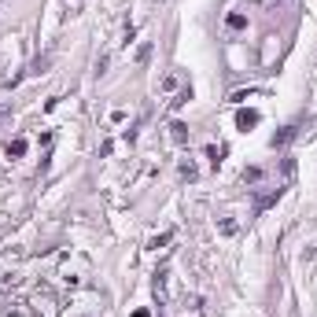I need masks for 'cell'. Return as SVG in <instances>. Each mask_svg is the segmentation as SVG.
I'll return each mask as SVG.
<instances>
[{
  "label": "cell",
  "mask_w": 317,
  "mask_h": 317,
  "mask_svg": "<svg viewBox=\"0 0 317 317\" xmlns=\"http://www.w3.org/2000/svg\"><path fill=\"white\" fill-rule=\"evenodd\" d=\"M26 155V140L19 137V140H11V144H8V158H22Z\"/></svg>",
  "instance_id": "cell-5"
},
{
  "label": "cell",
  "mask_w": 317,
  "mask_h": 317,
  "mask_svg": "<svg viewBox=\"0 0 317 317\" xmlns=\"http://www.w3.org/2000/svg\"><path fill=\"white\" fill-rule=\"evenodd\" d=\"M129 317H151V310H133Z\"/></svg>",
  "instance_id": "cell-11"
},
{
  "label": "cell",
  "mask_w": 317,
  "mask_h": 317,
  "mask_svg": "<svg viewBox=\"0 0 317 317\" xmlns=\"http://www.w3.org/2000/svg\"><path fill=\"white\" fill-rule=\"evenodd\" d=\"M8 115H11V111H8V107H0V122H4V118H8Z\"/></svg>",
  "instance_id": "cell-12"
},
{
  "label": "cell",
  "mask_w": 317,
  "mask_h": 317,
  "mask_svg": "<svg viewBox=\"0 0 317 317\" xmlns=\"http://www.w3.org/2000/svg\"><path fill=\"white\" fill-rule=\"evenodd\" d=\"M262 177H266L262 166H247V170H244V184H258Z\"/></svg>",
  "instance_id": "cell-4"
},
{
  "label": "cell",
  "mask_w": 317,
  "mask_h": 317,
  "mask_svg": "<svg viewBox=\"0 0 317 317\" xmlns=\"http://www.w3.org/2000/svg\"><path fill=\"white\" fill-rule=\"evenodd\" d=\"M207 158H210V163L218 166L221 158H225V144H207Z\"/></svg>",
  "instance_id": "cell-6"
},
{
  "label": "cell",
  "mask_w": 317,
  "mask_h": 317,
  "mask_svg": "<svg viewBox=\"0 0 317 317\" xmlns=\"http://www.w3.org/2000/svg\"><path fill=\"white\" fill-rule=\"evenodd\" d=\"M280 196H284V188H273V192H269V196H262V199H258V210H266V207H273V203H277Z\"/></svg>",
  "instance_id": "cell-7"
},
{
  "label": "cell",
  "mask_w": 317,
  "mask_h": 317,
  "mask_svg": "<svg viewBox=\"0 0 317 317\" xmlns=\"http://www.w3.org/2000/svg\"><path fill=\"white\" fill-rule=\"evenodd\" d=\"M218 229H221V236H232V232H236V221H232V218H225Z\"/></svg>",
  "instance_id": "cell-10"
},
{
  "label": "cell",
  "mask_w": 317,
  "mask_h": 317,
  "mask_svg": "<svg viewBox=\"0 0 317 317\" xmlns=\"http://www.w3.org/2000/svg\"><path fill=\"white\" fill-rule=\"evenodd\" d=\"M295 137H299V125H284V129L273 137V148H284V144H292Z\"/></svg>",
  "instance_id": "cell-2"
},
{
  "label": "cell",
  "mask_w": 317,
  "mask_h": 317,
  "mask_svg": "<svg viewBox=\"0 0 317 317\" xmlns=\"http://www.w3.org/2000/svg\"><path fill=\"white\" fill-rule=\"evenodd\" d=\"M258 122H262L258 111H240V115H236V129H240V133H251Z\"/></svg>",
  "instance_id": "cell-1"
},
{
  "label": "cell",
  "mask_w": 317,
  "mask_h": 317,
  "mask_svg": "<svg viewBox=\"0 0 317 317\" xmlns=\"http://www.w3.org/2000/svg\"><path fill=\"white\" fill-rule=\"evenodd\" d=\"M170 137H173V144H184V140H188V125L184 122H173L170 125Z\"/></svg>",
  "instance_id": "cell-3"
},
{
  "label": "cell",
  "mask_w": 317,
  "mask_h": 317,
  "mask_svg": "<svg viewBox=\"0 0 317 317\" xmlns=\"http://www.w3.org/2000/svg\"><path fill=\"white\" fill-rule=\"evenodd\" d=\"M225 26H229V30H244V26H247V19H244L240 11H232L229 19H225Z\"/></svg>",
  "instance_id": "cell-8"
},
{
  "label": "cell",
  "mask_w": 317,
  "mask_h": 317,
  "mask_svg": "<svg viewBox=\"0 0 317 317\" xmlns=\"http://www.w3.org/2000/svg\"><path fill=\"white\" fill-rule=\"evenodd\" d=\"M173 240V232H163V236H155V240H151V251H158V247H166Z\"/></svg>",
  "instance_id": "cell-9"
}]
</instances>
